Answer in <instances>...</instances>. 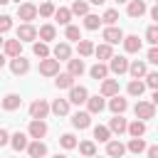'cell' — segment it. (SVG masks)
<instances>
[{"mask_svg": "<svg viewBox=\"0 0 158 158\" xmlns=\"http://www.w3.org/2000/svg\"><path fill=\"white\" fill-rule=\"evenodd\" d=\"M40 74H42V77H54V74H59V62L52 59V57L40 59Z\"/></svg>", "mask_w": 158, "mask_h": 158, "instance_id": "cell-1", "label": "cell"}, {"mask_svg": "<svg viewBox=\"0 0 158 158\" xmlns=\"http://www.w3.org/2000/svg\"><path fill=\"white\" fill-rule=\"evenodd\" d=\"M133 111H136V116H138L141 121H148V118L156 116V104H151V101H138Z\"/></svg>", "mask_w": 158, "mask_h": 158, "instance_id": "cell-2", "label": "cell"}, {"mask_svg": "<svg viewBox=\"0 0 158 158\" xmlns=\"http://www.w3.org/2000/svg\"><path fill=\"white\" fill-rule=\"evenodd\" d=\"M10 72H12L15 77L27 74V72H30V62H27L22 54H17V57H12V59H10Z\"/></svg>", "mask_w": 158, "mask_h": 158, "instance_id": "cell-3", "label": "cell"}, {"mask_svg": "<svg viewBox=\"0 0 158 158\" xmlns=\"http://www.w3.org/2000/svg\"><path fill=\"white\" fill-rule=\"evenodd\" d=\"M49 114V104L44 101V99H35L32 104H30V116L32 118H44Z\"/></svg>", "mask_w": 158, "mask_h": 158, "instance_id": "cell-4", "label": "cell"}, {"mask_svg": "<svg viewBox=\"0 0 158 158\" xmlns=\"http://www.w3.org/2000/svg\"><path fill=\"white\" fill-rule=\"evenodd\" d=\"M17 17H20L22 22H32V20L37 17V7H35L32 2H22V5H17Z\"/></svg>", "mask_w": 158, "mask_h": 158, "instance_id": "cell-5", "label": "cell"}, {"mask_svg": "<svg viewBox=\"0 0 158 158\" xmlns=\"http://www.w3.org/2000/svg\"><path fill=\"white\" fill-rule=\"evenodd\" d=\"M126 69H128V59H126V57L118 54V57H111V59H109V72H111V74L118 77V74H126Z\"/></svg>", "mask_w": 158, "mask_h": 158, "instance_id": "cell-6", "label": "cell"}, {"mask_svg": "<svg viewBox=\"0 0 158 158\" xmlns=\"http://www.w3.org/2000/svg\"><path fill=\"white\" fill-rule=\"evenodd\" d=\"M86 96H89V91H86L84 86H77V84H74V86H69V99H67V101L79 106V104H84V101H86Z\"/></svg>", "mask_w": 158, "mask_h": 158, "instance_id": "cell-7", "label": "cell"}, {"mask_svg": "<svg viewBox=\"0 0 158 158\" xmlns=\"http://www.w3.org/2000/svg\"><path fill=\"white\" fill-rule=\"evenodd\" d=\"M17 40H20V42H32V40H37V30H35L30 22H25V25L17 27Z\"/></svg>", "mask_w": 158, "mask_h": 158, "instance_id": "cell-8", "label": "cell"}, {"mask_svg": "<svg viewBox=\"0 0 158 158\" xmlns=\"http://www.w3.org/2000/svg\"><path fill=\"white\" fill-rule=\"evenodd\" d=\"M104 40H106V44H118V42L123 40V32H121V27H116V25H109V27L104 30Z\"/></svg>", "mask_w": 158, "mask_h": 158, "instance_id": "cell-9", "label": "cell"}, {"mask_svg": "<svg viewBox=\"0 0 158 158\" xmlns=\"http://www.w3.org/2000/svg\"><path fill=\"white\" fill-rule=\"evenodd\" d=\"M86 106H89V114H101L104 111V106H106V101H104V96H86V101H84Z\"/></svg>", "mask_w": 158, "mask_h": 158, "instance_id": "cell-10", "label": "cell"}, {"mask_svg": "<svg viewBox=\"0 0 158 158\" xmlns=\"http://www.w3.org/2000/svg\"><path fill=\"white\" fill-rule=\"evenodd\" d=\"M89 123H91V114L89 111H77L72 116V126L74 128H89Z\"/></svg>", "mask_w": 158, "mask_h": 158, "instance_id": "cell-11", "label": "cell"}, {"mask_svg": "<svg viewBox=\"0 0 158 158\" xmlns=\"http://www.w3.org/2000/svg\"><path fill=\"white\" fill-rule=\"evenodd\" d=\"M30 136L32 138H44V133H47V123L42 121V118H32V123H30Z\"/></svg>", "mask_w": 158, "mask_h": 158, "instance_id": "cell-12", "label": "cell"}, {"mask_svg": "<svg viewBox=\"0 0 158 158\" xmlns=\"http://www.w3.org/2000/svg\"><path fill=\"white\" fill-rule=\"evenodd\" d=\"M27 153H30L32 158H44V156H47V146H44L40 138H35L32 143H27Z\"/></svg>", "mask_w": 158, "mask_h": 158, "instance_id": "cell-13", "label": "cell"}, {"mask_svg": "<svg viewBox=\"0 0 158 158\" xmlns=\"http://www.w3.org/2000/svg\"><path fill=\"white\" fill-rule=\"evenodd\" d=\"M7 143H10V146H12V148H15V151H25V148H27V143H30V141H27V136H25V133H22V131H15V133H12V136H10V141H7Z\"/></svg>", "mask_w": 158, "mask_h": 158, "instance_id": "cell-14", "label": "cell"}, {"mask_svg": "<svg viewBox=\"0 0 158 158\" xmlns=\"http://www.w3.org/2000/svg\"><path fill=\"white\" fill-rule=\"evenodd\" d=\"M118 94V81L116 79H101V96H116Z\"/></svg>", "mask_w": 158, "mask_h": 158, "instance_id": "cell-15", "label": "cell"}, {"mask_svg": "<svg viewBox=\"0 0 158 158\" xmlns=\"http://www.w3.org/2000/svg\"><path fill=\"white\" fill-rule=\"evenodd\" d=\"M49 111H52L54 116H67V114H69V101H67V99H54L52 106H49Z\"/></svg>", "mask_w": 158, "mask_h": 158, "instance_id": "cell-16", "label": "cell"}, {"mask_svg": "<svg viewBox=\"0 0 158 158\" xmlns=\"http://www.w3.org/2000/svg\"><path fill=\"white\" fill-rule=\"evenodd\" d=\"M106 153H109L111 158H121V156L126 153V146H123L121 141H106Z\"/></svg>", "mask_w": 158, "mask_h": 158, "instance_id": "cell-17", "label": "cell"}, {"mask_svg": "<svg viewBox=\"0 0 158 158\" xmlns=\"http://www.w3.org/2000/svg\"><path fill=\"white\" fill-rule=\"evenodd\" d=\"M128 17H141L146 12V2L143 0H128Z\"/></svg>", "mask_w": 158, "mask_h": 158, "instance_id": "cell-18", "label": "cell"}, {"mask_svg": "<svg viewBox=\"0 0 158 158\" xmlns=\"http://www.w3.org/2000/svg\"><path fill=\"white\" fill-rule=\"evenodd\" d=\"M67 67H69V72H67V74H72L74 79H77V77H81V74H84V69H86V67H84V59H67Z\"/></svg>", "mask_w": 158, "mask_h": 158, "instance_id": "cell-19", "label": "cell"}, {"mask_svg": "<svg viewBox=\"0 0 158 158\" xmlns=\"http://www.w3.org/2000/svg\"><path fill=\"white\" fill-rule=\"evenodd\" d=\"M126 126H128V123H126V118H123L121 114H116V116L109 121V131H111V133H123Z\"/></svg>", "mask_w": 158, "mask_h": 158, "instance_id": "cell-20", "label": "cell"}, {"mask_svg": "<svg viewBox=\"0 0 158 158\" xmlns=\"http://www.w3.org/2000/svg\"><path fill=\"white\" fill-rule=\"evenodd\" d=\"M2 47H5V54H7V57H17L20 49H22V42H20V40H5Z\"/></svg>", "mask_w": 158, "mask_h": 158, "instance_id": "cell-21", "label": "cell"}, {"mask_svg": "<svg viewBox=\"0 0 158 158\" xmlns=\"http://www.w3.org/2000/svg\"><path fill=\"white\" fill-rule=\"evenodd\" d=\"M109 109H111L114 114H123V111L128 109V101H126V99H121V96L116 94V96H111V101H109Z\"/></svg>", "mask_w": 158, "mask_h": 158, "instance_id": "cell-22", "label": "cell"}, {"mask_svg": "<svg viewBox=\"0 0 158 158\" xmlns=\"http://www.w3.org/2000/svg\"><path fill=\"white\" fill-rule=\"evenodd\" d=\"M37 37H40L42 42H52V40L57 37V30H54V25H42V27H40V32H37Z\"/></svg>", "mask_w": 158, "mask_h": 158, "instance_id": "cell-23", "label": "cell"}, {"mask_svg": "<svg viewBox=\"0 0 158 158\" xmlns=\"http://www.w3.org/2000/svg\"><path fill=\"white\" fill-rule=\"evenodd\" d=\"M121 42H123V47H126V52H131V54L141 49V40H138V35H128V37H123Z\"/></svg>", "mask_w": 158, "mask_h": 158, "instance_id": "cell-24", "label": "cell"}, {"mask_svg": "<svg viewBox=\"0 0 158 158\" xmlns=\"http://www.w3.org/2000/svg\"><path fill=\"white\" fill-rule=\"evenodd\" d=\"M69 54H72V49H69L67 42H59V44L54 47V59H57V62H67Z\"/></svg>", "mask_w": 158, "mask_h": 158, "instance_id": "cell-25", "label": "cell"}, {"mask_svg": "<svg viewBox=\"0 0 158 158\" xmlns=\"http://www.w3.org/2000/svg\"><path fill=\"white\" fill-rule=\"evenodd\" d=\"M20 104H22V99H20L17 94H7V96L2 99V109H5V111H15V109H20Z\"/></svg>", "mask_w": 158, "mask_h": 158, "instance_id": "cell-26", "label": "cell"}, {"mask_svg": "<svg viewBox=\"0 0 158 158\" xmlns=\"http://www.w3.org/2000/svg\"><path fill=\"white\" fill-rule=\"evenodd\" d=\"M126 131H128V133H131L133 138H138V136H143V133H146V121L136 118L133 123H128V126H126Z\"/></svg>", "mask_w": 158, "mask_h": 158, "instance_id": "cell-27", "label": "cell"}, {"mask_svg": "<svg viewBox=\"0 0 158 158\" xmlns=\"http://www.w3.org/2000/svg\"><path fill=\"white\" fill-rule=\"evenodd\" d=\"M126 72H128L133 79H141V77L146 74V62H138V59H136L133 64H128V69H126Z\"/></svg>", "mask_w": 158, "mask_h": 158, "instance_id": "cell-28", "label": "cell"}, {"mask_svg": "<svg viewBox=\"0 0 158 158\" xmlns=\"http://www.w3.org/2000/svg\"><path fill=\"white\" fill-rule=\"evenodd\" d=\"M89 74H91V77H94L96 81H101V79H106V77H109V67L99 62V64H94V67L89 69Z\"/></svg>", "mask_w": 158, "mask_h": 158, "instance_id": "cell-29", "label": "cell"}, {"mask_svg": "<svg viewBox=\"0 0 158 158\" xmlns=\"http://www.w3.org/2000/svg\"><path fill=\"white\" fill-rule=\"evenodd\" d=\"M94 138H96L99 143L111 141V131H109V126H94Z\"/></svg>", "mask_w": 158, "mask_h": 158, "instance_id": "cell-30", "label": "cell"}, {"mask_svg": "<svg viewBox=\"0 0 158 158\" xmlns=\"http://www.w3.org/2000/svg\"><path fill=\"white\" fill-rule=\"evenodd\" d=\"M77 52H79V57H89V54H94V44L89 40H79L77 42Z\"/></svg>", "mask_w": 158, "mask_h": 158, "instance_id": "cell-31", "label": "cell"}, {"mask_svg": "<svg viewBox=\"0 0 158 158\" xmlns=\"http://www.w3.org/2000/svg\"><path fill=\"white\" fill-rule=\"evenodd\" d=\"M57 79H54V84L59 86V89H69V86H74V77L72 74H54Z\"/></svg>", "mask_w": 158, "mask_h": 158, "instance_id": "cell-32", "label": "cell"}, {"mask_svg": "<svg viewBox=\"0 0 158 158\" xmlns=\"http://www.w3.org/2000/svg\"><path fill=\"white\" fill-rule=\"evenodd\" d=\"M94 54L99 57V59H111L114 57V52H111V44H99V47H94Z\"/></svg>", "mask_w": 158, "mask_h": 158, "instance_id": "cell-33", "label": "cell"}, {"mask_svg": "<svg viewBox=\"0 0 158 158\" xmlns=\"http://www.w3.org/2000/svg\"><path fill=\"white\" fill-rule=\"evenodd\" d=\"M146 91V84L141 81V79H133V81H128V94L131 96H141Z\"/></svg>", "mask_w": 158, "mask_h": 158, "instance_id": "cell-34", "label": "cell"}, {"mask_svg": "<svg viewBox=\"0 0 158 158\" xmlns=\"http://www.w3.org/2000/svg\"><path fill=\"white\" fill-rule=\"evenodd\" d=\"M128 151H131V153H136V156H138V153H143V151H146V141H143L141 136H138V138H131V141H128Z\"/></svg>", "mask_w": 158, "mask_h": 158, "instance_id": "cell-35", "label": "cell"}, {"mask_svg": "<svg viewBox=\"0 0 158 158\" xmlns=\"http://www.w3.org/2000/svg\"><path fill=\"white\" fill-rule=\"evenodd\" d=\"M77 146H79V153H81V156H86V158L96 156V146H94V141H84V143H77Z\"/></svg>", "mask_w": 158, "mask_h": 158, "instance_id": "cell-36", "label": "cell"}, {"mask_svg": "<svg viewBox=\"0 0 158 158\" xmlns=\"http://www.w3.org/2000/svg\"><path fill=\"white\" fill-rule=\"evenodd\" d=\"M69 12H72V15H89V5H86L84 0H74Z\"/></svg>", "mask_w": 158, "mask_h": 158, "instance_id": "cell-37", "label": "cell"}, {"mask_svg": "<svg viewBox=\"0 0 158 158\" xmlns=\"http://www.w3.org/2000/svg\"><path fill=\"white\" fill-rule=\"evenodd\" d=\"M54 20H57L59 25H69V20H72V12H69L67 7H59V10H54Z\"/></svg>", "mask_w": 158, "mask_h": 158, "instance_id": "cell-38", "label": "cell"}, {"mask_svg": "<svg viewBox=\"0 0 158 158\" xmlns=\"http://www.w3.org/2000/svg\"><path fill=\"white\" fill-rule=\"evenodd\" d=\"M54 10H57V7H54L49 0H44V2L37 7V15H42V17H52V15H54Z\"/></svg>", "mask_w": 158, "mask_h": 158, "instance_id": "cell-39", "label": "cell"}, {"mask_svg": "<svg viewBox=\"0 0 158 158\" xmlns=\"http://www.w3.org/2000/svg\"><path fill=\"white\" fill-rule=\"evenodd\" d=\"M99 25H101L99 15H84V27L86 30H99Z\"/></svg>", "mask_w": 158, "mask_h": 158, "instance_id": "cell-40", "label": "cell"}, {"mask_svg": "<svg viewBox=\"0 0 158 158\" xmlns=\"http://www.w3.org/2000/svg\"><path fill=\"white\" fill-rule=\"evenodd\" d=\"M32 52H35V57H40V59H44V57H49V47H47V42H35V47H32Z\"/></svg>", "mask_w": 158, "mask_h": 158, "instance_id": "cell-41", "label": "cell"}, {"mask_svg": "<svg viewBox=\"0 0 158 158\" xmlns=\"http://www.w3.org/2000/svg\"><path fill=\"white\" fill-rule=\"evenodd\" d=\"M59 143H62V148H67V151H69V148H77V138H74L72 133H62V136H59Z\"/></svg>", "mask_w": 158, "mask_h": 158, "instance_id": "cell-42", "label": "cell"}, {"mask_svg": "<svg viewBox=\"0 0 158 158\" xmlns=\"http://www.w3.org/2000/svg\"><path fill=\"white\" fill-rule=\"evenodd\" d=\"M116 20H118V10H114V7L101 15V22H106V25H116Z\"/></svg>", "mask_w": 158, "mask_h": 158, "instance_id": "cell-43", "label": "cell"}, {"mask_svg": "<svg viewBox=\"0 0 158 158\" xmlns=\"http://www.w3.org/2000/svg\"><path fill=\"white\" fill-rule=\"evenodd\" d=\"M67 40H74V42H79V40H81V32H79V27H74V25H67Z\"/></svg>", "mask_w": 158, "mask_h": 158, "instance_id": "cell-44", "label": "cell"}, {"mask_svg": "<svg viewBox=\"0 0 158 158\" xmlns=\"http://www.w3.org/2000/svg\"><path fill=\"white\" fill-rule=\"evenodd\" d=\"M146 40H148L151 44H158V27H156V25H151V27L146 30Z\"/></svg>", "mask_w": 158, "mask_h": 158, "instance_id": "cell-45", "label": "cell"}, {"mask_svg": "<svg viewBox=\"0 0 158 158\" xmlns=\"http://www.w3.org/2000/svg\"><path fill=\"white\" fill-rule=\"evenodd\" d=\"M143 77H146V81H143L146 86H151V89H156V86H158V74H156V72H146Z\"/></svg>", "mask_w": 158, "mask_h": 158, "instance_id": "cell-46", "label": "cell"}, {"mask_svg": "<svg viewBox=\"0 0 158 158\" xmlns=\"http://www.w3.org/2000/svg\"><path fill=\"white\" fill-rule=\"evenodd\" d=\"M10 27H12V17H10V15H0V35L7 32Z\"/></svg>", "mask_w": 158, "mask_h": 158, "instance_id": "cell-47", "label": "cell"}, {"mask_svg": "<svg viewBox=\"0 0 158 158\" xmlns=\"http://www.w3.org/2000/svg\"><path fill=\"white\" fill-rule=\"evenodd\" d=\"M148 62H151V64H158V49H156V44L148 49Z\"/></svg>", "mask_w": 158, "mask_h": 158, "instance_id": "cell-48", "label": "cell"}, {"mask_svg": "<svg viewBox=\"0 0 158 158\" xmlns=\"http://www.w3.org/2000/svg\"><path fill=\"white\" fill-rule=\"evenodd\" d=\"M7 141H10V133L5 128H0V146H7Z\"/></svg>", "mask_w": 158, "mask_h": 158, "instance_id": "cell-49", "label": "cell"}, {"mask_svg": "<svg viewBox=\"0 0 158 158\" xmlns=\"http://www.w3.org/2000/svg\"><path fill=\"white\" fill-rule=\"evenodd\" d=\"M148 158H158V146H148Z\"/></svg>", "mask_w": 158, "mask_h": 158, "instance_id": "cell-50", "label": "cell"}, {"mask_svg": "<svg viewBox=\"0 0 158 158\" xmlns=\"http://www.w3.org/2000/svg\"><path fill=\"white\" fill-rule=\"evenodd\" d=\"M151 17H153V20H158V5H156V7H151Z\"/></svg>", "mask_w": 158, "mask_h": 158, "instance_id": "cell-51", "label": "cell"}, {"mask_svg": "<svg viewBox=\"0 0 158 158\" xmlns=\"http://www.w3.org/2000/svg\"><path fill=\"white\" fill-rule=\"evenodd\" d=\"M89 2H91V5H104L106 0H89Z\"/></svg>", "mask_w": 158, "mask_h": 158, "instance_id": "cell-52", "label": "cell"}, {"mask_svg": "<svg viewBox=\"0 0 158 158\" xmlns=\"http://www.w3.org/2000/svg\"><path fill=\"white\" fill-rule=\"evenodd\" d=\"M2 67H5V57L0 54V69H2Z\"/></svg>", "mask_w": 158, "mask_h": 158, "instance_id": "cell-53", "label": "cell"}, {"mask_svg": "<svg viewBox=\"0 0 158 158\" xmlns=\"http://www.w3.org/2000/svg\"><path fill=\"white\" fill-rule=\"evenodd\" d=\"M7 2H10V0H0V5H7Z\"/></svg>", "mask_w": 158, "mask_h": 158, "instance_id": "cell-54", "label": "cell"}, {"mask_svg": "<svg viewBox=\"0 0 158 158\" xmlns=\"http://www.w3.org/2000/svg\"><path fill=\"white\" fill-rule=\"evenodd\" d=\"M54 158H67V156H62V153H57V156H54Z\"/></svg>", "mask_w": 158, "mask_h": 158, "instance_id": "cell-55", "label": "cell"}, {"mask_svg": "<svg viewBox=\"0 0 158 158\" xmlns=\"http://www.w3.org/2000/svg\"><path fill=\"white\" fill-rule=\"evenodd\" d=\"M116 2H118V5H121V2H128V0H116Z\"/></svg>", "mask_w": 158, "mask_h": 158, "instance_id": "cell-56", "label": "cell"}, {"mask_svg": "<svg viewBox=\"0 0 158 158\" xmlns=\"http://www.w3.org/2000/svg\"><path fill=\"white\" fill-rule=\"evenodd\" d=\"M2 42H5V40H2V35H0V47H2Z\"/></svg>", "mask_w": 158, "mask_h": 158, "instance_id": "cell-57", "label": "cell"}, {"mask_svg": "<svg viewBox=\"0 0 158 158\" xmlns=\"http://www.w3.org/2000/svg\"><path fill=\"white\" fill-rule=\"evenodd\" d=\"M91 158H96V156H91Z\"/></svg>", "mask_w": 158, "mask_h": 158, "instance_id": "cell-58", "label": "cell"}, {"mask_svg": "<svg viewBox=\"0 0 158 158\" xmlns=\"http://www.w3.org/2000/svg\"><path fill=\"white\" fill-rule=\"evenodd\" d=\"M30 158H32V156H30Z\"/></svg>", "mask_w": 158, "mask_h": 158, "instance_id": "cell-59", "label": "cell"}]
</instances>
